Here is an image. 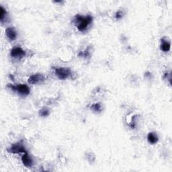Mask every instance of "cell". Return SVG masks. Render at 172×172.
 <instances>
[{"label":"cell","mask_w":172,"mask_h":172,"mask_svg":"<svg viewBox=\"0 0 172 172\" xmlns=\"http://www.w3.org/2000/svg\"><path fill=\"white\" fill-rule=\"evenodd\" d=\"M10 55L13 58H22L26 55V52L21 47H14L10 51Z\"/></svg>","instance_id":"obj_6"},{"label":"cell","mask_w":172,"mask_h":172,"mask_svg":"<svg viewBox=\"0 0 172 172\" xmlns=\"http://www.w3.org/2000/svg\"><path fill=\"white\" fill-rule=\"evenodd\" d=\"M147 140H148V141H149V142L150 144L154 145V144L157 143V142H158L159 138H158V136H157V134L155 133V132H149V133L148 134V135H147Z\"/></svg>","instance_id":"obj_10"},{"label":"cell","mask_w":172,"mask_h":172,"mask_svg":"<svg viewBox=\"0 0 172 172\" xmlns=\"http://www.w3.org/2000/svg\"><path fill=\"white\" fill-rule=\"evenodd\" d=\"M7 151L9 152V153H26V150L25 149V147H24L23 144H22L21 142H16L15 144H13L9 148L7 149Z\"/></svg>","instance_id":"obj_4"},{"label":"cell","mask_w":172,"mask_h":172,"mask_svg":"<svg viewBox=\"0 0 172 172\" xmlns=\"http://www.w3.org/2000/svg\"><path fill=\"white\" fill-rule=\"evenodd\" d=\"M8 87L13 91L17 92L21 96H28L30 94V88L26 84H18L17 86L8 84Z\"/></svg>","instance_id":"obj_2"},{"label":"cell","mask_w":172,"mask_h":172,"mask_svg":"<svg viewBox=\"0 0 172 172\" xmlns=\"http://www.w3.org/2000/svg\"><path fill=\"white\" fill-rule=\"evenodd\" d=\"M50 114V111L46 107H44L39 111V115L41 117H47Z\"/></svg>","instance_id":"obj_11"},{"label":"cell","mask_w":172,"mask_h":172,"mask_svg":"<svg viewBox=\"0 0 172 172\" xmlns=\"http://www.w3.org/2000/svg\"><path fill=\"white\" fill-rule=\"evenodd\" d=\"M93 18L92 16L88 15L83 16L81 15H76L73 19V22L77 24V28L79 31L84 32L87 30L88 26L92 22Z\"/></svg>","instance_id":"obj_1"},{"label":"cell","mask_w":172,"mask_h":172,"mask_svg":"<svg viewBox=\"0 0 172 172\" xmlns=\"http://www.w3.org/2000/svg\"><path fill=\"white\" fill-rule=\"evenodd\" d=\"M161 50L164 52H168L171 48V43L170 41H168V39H165L163 38L161 40Z\"/></svg>","instance_id":"obj_9"},{"label":"cell","mask_w":172,"mask_h":172,"mask_svg":"<svg viewBox=\"0 0 172 172\" xmlns=\"http://www.w3.org/2000/svg\"><path fill=\"white\" fill-rule=\"evenodd\" d=\"M116 17L117 19H120V18L122 17V14L120 11H118L116 14Z\"/></svg>","instance_id":"obj_14"},{"label":"cell","mask_w":172,"mask_h":172,"mask_svg":"<svg viewBox=\"0 0 172 172\" xmlns=\"http://www.w3.org/2000/svg\"><path fill=\"white\" fill-rule=\"evenodd\" d=\"M6 34L8 38L10 41H13L17 38V32L12 27H9L6 29Z\"/></svg>","instance_id":"obj_8"},{"label":"cell","mask_w":172,"mask_h":172,"mask_svg":"<svg viewBox=\"0 0 172 172\" xmlns=\"http://www.w3.org/2000/svg\"><path fill=\"white\" fill-rule=\"evenodd\" d=\"M55 75L61 80H65L71 75V69L67 67H59L55 69Z\"/></svg>","instance_id":"obj_3"},{"label":"cell","mask_w":172,"mask_h":172,"mask_svg":"<svg viewBox=\"0 0 172 172\" xmlns=\"http://www.w3.org/2000/svg\"><path fill=\"white\" fill-rule=\"evenodd\" d=\"M46 80V77L45 75H43L41 73H36V74H34L30 76L28 78V81L30 84L32 85H35V84H39V83H42L45 81Z\"/></svg>","instance_id":"obj_5"},{"label":"cell","mask_w":172,"mask_h":172,"mask_svg":"<svg viewBox=\"0 0 172 172\" xmlns=\"http://www.w3.org/2000/svg\"><path fill=\"white\" fill-rule=\"evenodd\" d=\"M22 161L24 165L26 167V168H31L33 165V160L31 157V156L28 155L27 152L24 153V154L22 157Z\"/></svg>","instance_id":"obj_7"},{"label":"cell","mask_w":172,"mask_h":172,"mask_svg":"<svg viewBox=\"0 0 172 172\" xmlns=\"http://www.w3.org/2000/svg\"><path fill=\"white\" fill-rule=\"evenodd\" d=\"M6 14H7V12H6V9L3 8V7L2 6H0V20H1L2 22H3Z\"/></svg>","instance_id":"obj_12"},{"label":"cell","mask_w":172,"mask_h":172,"mask_svg":"<svg viewBox=\"0 0 172 172\" xmlns=\"http://www.w3.org/2000/svg\"><path fill=\"white\" fill-rule=\"evenodd\" d=\"M92 108L96 112H100L102 110V106L100 104L97 103V104H94L92 106Z\"/></svg>","instance_id":"obj_13"}]
</instances>
